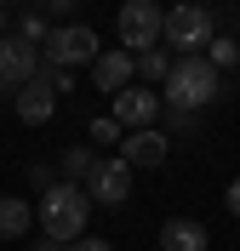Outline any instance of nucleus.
I'll return each instance as SVG.
<instances>
[{"mask_svg": "<svg viewBox=\"0 0 240 251\" xmlns=\"http://www.w3.org/2000/svg\"><path fill=\"white\" fill-rule=\"evenodd\" d=\"M217 97V69L206 57H172V75H166V109L177 126H194V114Z\"/></svg>", "mask_w": 240, "mask_h": 251, "instance_id": "obj_1", "label": "nucleus"}, {"mask_svg": "<svg viewBox=\"0 0 240 251\" xmlns=\"http://www.w3.org/2000/svg\"><path fill=\"white\" fill-rule=\"evenodd\" d=\"M40 228H46V240H57V246H75V240H86V217H92V194L80 183H57L52 194H40Z\"/></svg>", "mask_w": 240, "mask_h": 251, "instance_id": "obj_2", "label": "nucleus"}, {"mask_svg": "<svg viewBox=\"0 0 240 251\" xmlns=\"http://www.w3.org/2000/svg\"><path fill=\"white\" fill-rule=\"evenodd\" d=\"M212 12L206 6H172L166 12V29H160V46H172L177 57H200L212 46Z\"/></svg>", "mask_w": 240, "mask_h": 251, "instance_id": "obj_3", "label": "nucleus"}, {"mask_svg": "<svg viewBox=\"0 0 240 251\" xmlns=\"http://www.w3.org/2000/svg\"><path fill=\"white\" fill-rule=\"evenodd\" d=\"M103 46H97V29L86 23H63V29H52V40L40 46V63L52 69H80V63H97Z\"/></svg>", "mask_w": 240, "mask_h": 251, "instance_id": "obj_4", "label": "nucleus"}, {"mask_svg": "<svg viewBox=\"0 0 240 251\" xmlns=\"http://www.w3.org/2000/svg\"><path fill=\"white\" fill-rule=\"evenodd\" d=\"M160 29H166V12H160L155 0H126L120 6V51H132V57L155 51Z\"/></svg>", "mask_w": 240, "mask_h": 251, "instance_id": "obj_5", "label": "nucleus"}, {"mask_svg": "<svg viewBox=\"0 0 240 251\" xmlns=\"http://www.w3.org/2000/svg\"><path fill=\"white\" fill-rule=\"evenodd\" d=\"M34 75H40V46H29L23 34H6L0 40V92H23Z\"/></svg>", "mask_w": 240, "mask_h": 251, "instance_id": "obj_6", "label": "nucleus"}, {"mask_svg": "<svg viewBox=\"0 0 240 251\" xmlns=\"http://www.w3.org/2000/svg\"><path fill=\"white\" fill-rule=\"evenodd\" d=\"M86 194H92V205H126V200H132V166H126L120 154H114V160H97Z\"/></svg>", "mask_w": 240, "mask_h": 251, "instance_id": "obj_7", "label": "nucleus"}, {"mask_svg": "<svg viewBox=\"0 0 240 251\" xmlns=\"http://www.w3.org/2000/svg\"><path fill=\"white\" fill-rule=\"evenodd\" d=\"M155 114H160V92L155 86H126V92L114 97V120L126 126V131H149Z\"/></svg>", "mask_w": 240, "mask_h": 251, "instance_id": "obj_8", "label": "nucleus"}, {"mask_svg": "<svg viewBox=\"0 0 240 251\" xmlns=\"http://www.w3.org/2000/svg\"><path fill=\"white\" fill-rule=\"evenodd\" d=\"M132 75H137V57H132V51H120V46H114V51H103V57L92 63V86H97V92H109V97H120V92H126V86H132Z\"/></svg>", "mask_w": 240, "mask_h": 251, "instance_id": "obj_9", "label": "nucleus"}, {"mask_svg": "<svg viewBox=\"0 0 240 251\" xmlns=\"http://www.w3.org/2000/svg\"><path fill=\"white\" fill-rule=\"evenodd\" d=\"M212 234L200 217H166L160 223V251H206Z\"/></svg>", "mask_w": 240, "mask_h": 251, "instance_id": "obj_10", "label": "nucleus"}, {"mask_svg": "<svg viewBox=\"0 0 240 251\" xmlns=\"http://www.w3.org/2000/svg\"><path fill=\"white\" fill-rule=\"evenodd\" d=\"M12 97H17V120H29V126H46V120H52V109H57V92H52L40 75H34L23 92H12Z\"/></svg>", "mask_w": 240, "mask_h": 251, "instance_id": "obj_11", "label": "nucleus"}, {"mask_svg": "<svg viewBox=\"0 0 240 251\" xmlns=\"http://www.w3.org/2000/svg\"><path fill=\"white\" fill-rule=\"evenodd\" d=\"M120 160H126L132 172L137 166H166V137L160 131H126L120 137Z\"/></svg>", "mask_w": 240, "mask_h": 251, "instance_id": "obj_12", "label": "nucleus"}, {"mask_svg": "<svg viewBox=\"0 0 240 251\" xmlns=\"http://www.w3.org/2000/svg\"><path fill=\"white\" fill-rule=\"evenodd\" d=\"M29 200H17V194H0V240H23L29 234Z\"/></svg>", "mask_w": 240, "mask_h": 251, "instance_id": "obj_13", "label": "nucleus"}, {"mask_svg": "<svg viewBox=\"0 0 240 251\" xmlns=\"http://www.w3.org/2000/svg\"><path fill=\"white\" fill-rule=\"evenodd\" d=\"M92 172H97V154H92V149H69V154H63V183H80V188H86Z\"/></svg>", "mask_w": 240, "mask_h": 251, "instance_id": "obj_14", "label": "nucleus"}, {"mask_svg": "<svg viewBox=\"0 0 240 251\" xmlns=\"http://www.w3.org/2000/svg\"><path fill=\"white\" fill-rule=\"evenodd\" d=\"M206 63H212V69H235V63H240V40H235V34H212Z\"/></svg>", "mask_w": 240, "mask_h": 251, "instance_id": "obj_15", "label": "nucleus"}, {"mask_svg": "<svg viewBox=\"0 0 240 251\" xmlns=\"http://www.w3.org/2000/svg\"><path fill=\"white\" fill-rule=\"evenodd\" d=\"M137 75H143V80H160V86H166V75H172V57H166V46L143 51V57H137Z\"/></svg>", "mask_w": 240, "mask_h": 251, "instance_id": "obj_16", "label": "nucleus"}, {"mask_svg": "<svg viewBox=\"0 0 240 251\" xmlns=\"http://www.w3.org/2000/svg\"><path fill=\"white\" fill-rule=\"evenodd\" d=\"M17 34H23L29 46H46V40H52V29H46V12H23V17H17Z\"/></svg>", "mask_w": 240, "mask_h": 251, "instance_id": "obj_17", "label": "nucleus"}, {"mask_svg": "<svg viewBox=\"0 0 240 251\" xmlns=\"http://www.w3.org/2000/svg\"><path fill=\"white\" fill-rule=\"evenodd\" d=\"M120 131H126V126L114 120V114H103V120H92V143H120Z\"/></svg>", "mask_w": 240, "mask_h": 251, "instance_id": "obj_18", "label": "nucleus"}, {"mask_svg": "<svg viewBox=\"0 0 240 251\" xmlns=\"http://www.w3.org/2000/svg\"><path fill=\"white\" fill-rule=\"evenodd\" d=\"M23 177H29V188H40V194H52V188H57L52 166H23Z\"/></svg>", "mask_w": 240, "mask_h": 251, "instance_id": "obj_19", "label": "nucleus"}, {"mask_svg": "<svg viewBox=\"0 0 240 251\" xmlns=\"http://www.w3.org/2000/svg\"><path fill=\"white\" fill-rule=\"evenodd\" d=\"M69 251H114V246H109V240H92V234H86V240H75Z\"/></svg>", "mask_w": 240, "mask_h": 251, "instance_id": "obj_20", "label": "nucleus"}, {"mask_svg": "<svg viewBox=\"0 0 240 251\" xmlns=\"http://www.w3.org/2000/svg\"><path fill=\"white\" fill-rule=\"evenodd\" d=\"M223 205H229V211H235V217H240V177H235V183H229V194H223Z\"/></svg>", "mask_w": 240, "mask_h": 251, "instance_id": "obj_21", "label": "nucleus"}, {"mask_svg": "<svg viewBox=\"0 0 240 251\" xmlns=\"http://www.w3.org/2000/svg\"><path fill=\"white\" fill-rule=\"evenodd\" d=\"M29 251H69V246H57V240H46V234H40V240H34Z\"/></svg>", "mask_w": 240, "mask_h": 251, "instance_id": "obj_22", "label": "nucleus"}, {"mask_svg": "<svg viewBox=\"0 0 240 251\" xmlns=\"http://www.w3.org/2000/svg\"><path fill=\"white\" fill-rule=\"evenodd\" d=\"M0 40H6V6H0Z\"/></svg>", "mask_w": 240, "mask_h": 251, "instance_id": "obj_23", "label": "nucleus"}]
</instances>
